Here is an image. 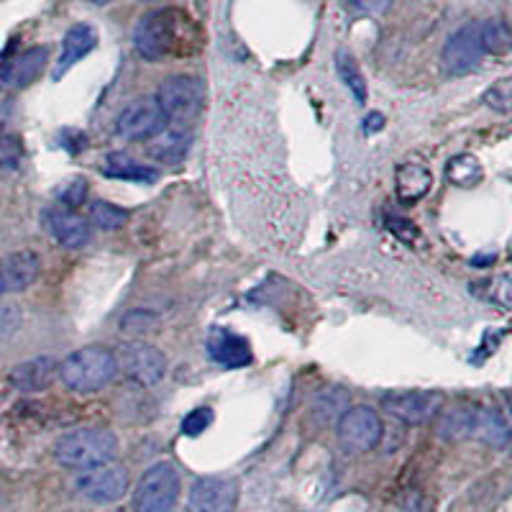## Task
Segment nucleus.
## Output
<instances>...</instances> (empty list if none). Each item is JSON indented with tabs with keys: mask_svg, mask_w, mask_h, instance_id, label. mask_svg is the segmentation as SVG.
Segmentation results:
<instances>
[{
	"mask_svg": "<svg viewBox=\"0 0 512 512\" xmlns=\"http://www.w3.org/2000/svg\"><path fill=\"white\" fill-rule=\"evenodd\" d=\"M479 405H469V402H459L451 410H441L436 415L438 436L446 441H461V438H472L474 423H477Z\"/></svg>",
	"mask_w": 512,
	"mask_h": 512,
	"instance_id": "20",
	"label": "nucleus"
},
{
	"mask_svg": "<svg viewBox=\"0 0 512 512\" xmlns=\"http://www.w3.org/2000/svg\"><path fill=\"white\" fill-rule=\"evenodd\" d=\"M98 47V31L90 24H77L72 26L62 39V54L57 59V67H54V80H62L67 72L75 67L80 59L88 57L93 49Z\"/></svg>",
	"mask_w": 512,
	"mask_h": 512,
	"instance_id": "13",
	"label": "nucleus"
},
{
	"mask_svg": "<svg viewBox=\"0 0 512 512\" xmlns=\"http://www.w3.org/2000/svg\"><path fill=\"white\" fill-rule=\"evenodd\" d=\"M180 497V474L172 464L146 469L134 495L136 512H169Z\"/></svg>",
	"mask_w": 512,
	"mask_h": 512,
	"instance_id": "5",
	"label": "nucleus"
},
{
	"mask_svg": "<svg viewBox=\"0 0 512 512\" xmlns=\"http://www.w3.org/2000/svg\"><path fill=\"white\" fill-rule=\"evenodd\" d=\"M210 423H213V410L210 408H195L192 413L185 415V420H182V433L190 438H198L200 433H205L210 428Z\"/></svg>",
	"mask_w": 512,
	"mask_h": 512,
	"instance_id": "30",
	"label": "nucleus"
},
{
	"mask_svg": "<svg viewBox=\"0 0 512 512\" xmlns=\"http://www.w3.org/2000/svg\"><path fill=\"white\" fill-rule=\"evenodd\" d=\"M18 141L16 139H0V164H8L13 167L18 159Z\"/></svg>",
	"mask_w": 512,
	"mask_h": 512,
	"instance_id": "34",
	"label": "nucleus"
},
{
	"mask_svg": "<svg viewBox=\"0 0 512 512\" xmlns=\"http://www.w3.org/2000/svg\"><path fill=\"white\" fill-rule=\"evenodd\" d=\"M128 210L118 208V205L108 203V200H95L90 205V223L100 231H118V228L126 226Z\"/></svg>",
	"mask_w": 512,
	"mask_h": 512,
	"instance_id": "28",
	"label": "nucleus"
},
{
	"mask_svg": "<svg viewBox=\"0 0 512 512\" xmlns=\"http://www.w3.org/2000/svg\"><path fill=\"white\" fill-rule=\"evenodd\" d=\"M382 128H384L382 113H369V116L364 118V131H367V134H377V131H382Z\"/></svg>",
	"mask_w": 512,
	"mask_h": 512,
	"instance_id": "36",
	"label": "nucleus"
},
{
	"mask_svg": "<svg viewBox=\"0 0 512 512\" xmlns=\"http://www.w3.org/2000/svg\"><path fill=\"white\" fill-rule=\"evenodd\" d=\"M479 441H484L487 446L502 448L507 441H510V428H507L505 418H502L497 410L479 408L477 410V423H474V433Z\"/></svg>",
	"mask_w": 512,
	"mask_h": 512,
	"instance_id": "22",
	"label": "nucleus"
},
{
	"mask_svg": "<svg viewBox=\"0 0 512 512\" xmlns=\"http://www.w3.org/2000/svg\"><path fill=\"white\" fill-rule=\"evenodd\" d=\"M21 323H24V315H21L16 305L0 303V341L11 338L21 328Z\"/></svg>",
	"mask_w": 512,
	"mask_h": 512,
	"instance_id": "31",
	"label": "nucleus"
},
{
	"mask_svg": "<svg viewBox=\"0 0 512 512\" xmlns=\"http://www.w3.org/2000/svg\"><path fill=\"white\" fill-rule=\"evenodd\" d=\"M484 57L482 39H479V24L461 26L456 34L448 36L443 47V64L451 75H466L477 70Z\"/></svg>",
	"mask_w": 512,
	"mask_h": 512,
	"instance_id": "12",
	"label": "nucleus"
},
{
	"mask_svg": "<svg viewBox=\"0 0 512 512\" xmlns=\"http://www.w3.org/2000/svg\"><path fill=\"white\" fill-rule=\"evenodd\" d=\"M116 364L131 382L141 384V387H154L167 374V356L157 346L146 344V341H126V344H121Z\"/></svg>",
	"mask_w": 512,
	"mask_h": 512,
	"instance_id": "6",
	"label": "nucleus"
},
{
	"mask_svg": "<svg viewBox=\"0 0 512 512\" xmlns=\"http://www.w3.org/2000/svg\"><path fill=\"white\" fill-rule=\"evenodd\" d=\"M149 146V154L159 162H180L187 152V136H185V128H164L159 131Z\"/></svg>",
	"mask_w": 512,
	"mask_h": 512,
	"instance_id": "21",
	"label": "nucleus"
},
{
	"mask_svg": "<svg viewBox=\"0 0 512 512\" xmlns=\"http://www.w3.org/2000/svg\"><path fill=\"white\" fill-rule=\"evenodd\" d=\"M349 3L354 11L364 13V16H379L392 6V0H349Z\"/></svg>",
	"mask_w": 512,
	"mask_h": 512,
	"instance_id": "33",
	"label": "nucleus"
},
{
	"mask_svg": "<svg viewBox=\"0 0 512 512\" xmlns=\"http://www.w3.org/2000/svg\"><path fill=\"white\" fill-rule=\"evenodd\" d=\"M62 141H64V144H67V146H70V152H72V154L82 152V146H85V136L75 134V131H64Z\"/></svg>",
	"mask_w": 512,
	"mask_h": 512,
	"instance_id": "35",
	"label": "nucleus"
},
{
	"mask_svg": "<svg viewBox=\"0 0 512 512\" xmlns=\"http://www.w3.org/2000/svg\"><path fill=\"white\" fill-rule=\"evenodd\" d=\"M446 177L454 187L472 190V187H477L484 180L482 162L474 154H459V157H454L446 164Z\"/></svg>",
	"mask_w": 512,
	"mask_h": 512,
	"instance_id": "23",
	"label": "nucleus"
},
{
	"mask_svg": "<svg viewBox=\"0 0 512 512\" xmlns=\"http://www.w3.org/2000/svg\"><path fill=\"white\" fill-rule=\"evenodd\" d=\"M346 410H349V392H346L344 387H331V390L320 392V395L315 397V415L320 418V423L341 418Z\"/></svg>",
	"mask_w": 512,
	"mask_h": 512,
	"instance_id": "27",
	"label": "nucleus"
},
{
	"mask_svg": "<svg viewBox=\"0 0 512 512\" xmlns=\"http://www.w3.org/2000/svg\"><path fill=\"white\" fill-rule=\"evenodd\" d=\"M39 272L41 259L31 249L16 251V254L6 256L3 264H0V277L6 282V290H26L29 285H34Z\"/></svg>",
	"mask_w": 512,
	"mask_h": 512,
	"instance_id": "18",
	"label": "nucleus"
},
{
	"mask_svg": "<svg viewBox=\"0 0 512 512\" xmlns=\"http://www.w3.org/2000/svg\"><path fill=\"white\" fill-rule=\"evenodd\" d=\"M144 3H154V0H144Z\"/></svg>",
	"mask_w": 512,
	"mask_h": 512,
	"instance_id": "39",
	"label": "nucleus"
},
{
	"mask_svg": "<svg viewBox=\"0 0 512 512\" xmlns=\"http://www.w3.org/2000/svg\"><path fill=\"white\" fill-rule=\"evenodd\" d=\"M384 436L382 418L367 405H354L338 418V441L346 451L367 454L379 446Z\"/></svg>",
	"mask_w": 512,
	"mask_h": 512,
	"instance_id": "7",
	"label": "nucleus"
},
{
	"mask_svg": "<svg viewBox=\"0 0 512 512\" xmlns=\"http://www.w3.org/2000/svg\"><path fill=\"white\" fill-rule=\"evenodd\" d=\"M208 354L210 359L228 369H239L251 364V344L239 333L216 328L208 336Z\"/></svg>",
	"mask_w": 512,
	"mask_h": 512,
	"instance_id": "14",
	"label": "nucleus"
},
{
	"mask_svg": "<svg viewBox=\"0 0 512 512\" xmlns=\"http://www.w3.org/2000/svg\"><path fill=\"white\" fill-rule=\"evenodd\" d=\"M479 39H482L484 54H507L510 52V29L502 18H489L479 24Z\"/></svg>",
	"mask_w": 512,
	"mask_h": 512,
	"instance_id": "26",
	"label": "nucleus"
},
{
	"mask_svg": "<svg viewBox=\"0 0 512 512\" xmlns=\"http://www.w3.org/2000/svg\"><path fill=\"white\" fill-rule=\"evenodd\" d=\"M195 44H198L195 26L187 18V13L177 11V8L146 13L134 29L136 52L149 62L190 54Z\"/></svg>",
	"mask_w": 512,
	"mask_h": 512,
	"instance_id": "1",
	"label": "nucleus"
},
{
	"mask_svg": "<svg viewBox=\"0 0 512 512\" xmlns=\"http://www.w3.org/2000/svg\"><path fill=\"white\" fill-rule=\"evenodd\" d=\"M157 105L162 108L164 118L172 123H190L203 113L205 108V85L203 80L192 75H175L159 85Z\"/></svg>",
	"mask_w": 512,
	"mask_h": 512,
	"instance_id": "4",
	"label": "nucleus"
},
{
	"mask_svg": "<svg viewBox=\"0 0 512 512\" xmlns=\"http://www.w3.org/2000/svg\"><path fill=\"white\" fill-rule=\"evenodd\" d=\"M118 364L116 354L103 346H82V349L72 351L67 359L59 364L57 377L62 379L72 392H98L111 384L116 377Z\"/></svg>",
	"mask_w": 512,
	"mask_h": 512,
	"instance_id": "2",
	"label": "nucleus"
},
{
	"mask_svg": "<svg viewBox=\"0 0 512 512\" xmlns=\"http://www.w3.org/2000/svg\"><path fill=\"white\" fill-rule=\"evenodd\" d=\"M164 128H167V118L154 98L134 100L123 108L116 121L118 136L128 141H149Z\"/></svg>",
	"mask_w": 512,
	"mask_h": 512,
	"instance_id": "8",
	"label": "nucleus"
},
{
	"mask_svg": "<svg viewBox=\"0 0 512 512\" xmlns=\"http://www.w3.org/2000/svg\"><path fill=\"white\" fill-rule=\"evenodd\" d=\"M57 369V359H52V356H36V359L13 367L11 384L21 392H41L52 387V382L57 379Z\"/></svg>",
	"mask_w": 512,
	"mask_h": 512,
	"instance_id": "15",
	"label": "nucleus"
},
{
	"mask_svg": "<svg viewBox=\"0 0 512 512\" xmlns=\"http://www.w3.org/2000/svg\"><path fill=\"white\" fill-rule=\"evenodd\" d=\"M47 59H49L47 47H31L26 49L24 54H18L13 62H8L6 70L0 72V77H3L11 88H26V85H31V82L41 75Z\"/></svg>",
	"mask_w": 512,
	"mask_h": 512,
	"instance_id": "19",
	"label": "nucleus"
},
{
	"mask_svg": "<svg viewBox=\"0 0 512 512\" xmlns=\"http://www.w3.org/2000/svg\"><path fill=\"white\" fill-rule=\"evenodd\" d=\"M382 408L400 423L425 425L443 410V397L438 392H392L382 400Z\"/></svg>",
	"mask_w": 512,
	"mask_h": 512,
	"instance_id": "9",
	"label": "nucleus"
},
{
	"mask_svg": "<svg viewBox=\"0 0 512 512\" xmlns=\"http://www.w3.org/2000/svg\"><path fill=\"white\" fill-rule=\"evenodd\" d=\"M6 292V282H3V277H0V295Z\"/></svg>",
	"mask_w": 512,
	"mask_h": 512,
	"instance_id": "38",
	"label": "nucleus"
},
{
	"mask_svg": "<svg viewBox=\"0 0 512 512\" xmlns=\"http://www.w3.org/2000/svg\"><path fill=\"white\" fill-rule=\"evenodd\" d=\"M47 228L67 249H82L90 241V223L72 210H49Z\"/></svg>",
	"mask_w": 512,
	"mask_h": 512,
	"instance_id": "16",
	"label": "nucleus"
},
{
	"mask_svg": "<svg viewBox=\"0 0 512 512\" xmlns=\"http://www.w3.org/2000/svg\"><path fill=\"white\" fill-rule=\"evenodd\" d=\"M90 3H95V6H105V3H111V0H90Z\"/></svg>",
	"mask_w": 512,
	"mask_h": 512,
	"instance_id": "37",
	"label": "nucleus"
},
{
	"mask_svg": "<svg viewBox=\"0 0 512 512\" xmlns=\"http://www.w3.org/2000/svg\"><path fill=\"white\" fill-rule=\"evenodd\" d=\"M433 187V175L431 169L420 162H408L400 164L395 172V192L400 203L413 205L418 200H423Z\"/></svg>",
	"mask_w": 512,
	"mask_h": 512,
	"instance_id": "17",
	"label": "nucleus"
},
{
	"mask_svg": "<svg viewBox=\"0 0 512 512\" xmlns=\"http://www.w3.org/2000/svg\"><path fill=\"white\" fill-rule=\"evenodd\" d=\"M510 85H512L510 77H502V80H497L495 85H492V88L484 93V105L497 113H510V103H512Z\"/></svg>",
	"mask_w": 512,
	"mask_h": 512,
	"instance_id": "29",
	"label": "nucleus"
},
{
	"mask_svg": "<svg viewBox=\"0 0 512 512\" xmlns=\"http://www.w3.org/2000/svg\"><path fill=\"white\" fill-rule=\"evenodd\" d=\"M57 195L64 205H80L82 200H85V195H88V182L80 180V177L67 180L62 187H59Z\"/></svg>",
	"mask_w": 512,
	"mask_h": 512,
	"instance_id": "32",
	"label": "nucleus"
},
{
	"mask_svg": "<svg viewBox=\"0 0 512 512\" xmlns=\"http://www.w3.org/2000/svg\"><path fill=\"white\" fill-rule=\"evenodd\" d=\"M75 487L82 497L93 502H116L126 495L128 472L116 464L93 466L77 477Z\"/></svg>",
	"mask_w": 512,
	"mask_h": 512,
	"instance_id": "11",
	"label": "nucleus"
},
{
	"mask_svg": "<svg viewBox=\"0 0 512 512\" xmlns=\"http://www.w3.org/2000/svg\"><path fill=\"white\" fill-rule=\"evenodd\" d=\"M239 505V484L226 477H205L192 484L187 512H233Z\"/></svg>",
	"mask_w": 512,
	"mask_h": 512,
	"instance_id": "10",
	"label": "nucleus"
},
{
	"mask_svg": "<svg viewBox=\"0 0 512 512\" xmlns=\"http://www.w3.org/2000/svg\"><path fill=\"white\" fill-rule=\"evenodd\" d=\"M118 441L111 431L103 428H80L62 436L54 446V456L59 464L70 469H93V466L111 464L116 459Z\"/></svg>",
	"mask_w": 512,
	"mask_h": 512,
	"instance_id": "3",
	"label": "nucleus"
},
{
	"mask_svg": "<svg viewBox=\"0 0 512 512\" xmlns=\"http://www.w3.org/2000/svg\"><path fill=\"white\" fill-rule=\"evenodd\" d=\"M105 172L111 177H118V180H134V182H154L157 180V172L144 164L136 162L134 157H128V154H111V157L105 159Z\"/></svg>",
	"mask_w": 512,
	"mask_h": 512,
	"instance_id": "24",
	"label": "nucleus"
},
{
	"mask_svg": "<svg viewBox=\"0 0 512 512\" xmlns=\"http://www.w3.org/2000/svg\"><path fill=\"white\" fill-rule=\"evenodd\" d=\"M336 67H338V75L344 80L346 88L351 90V95L356 98V103H367V80L361 75L359 64H356L354 54H349L346 49L336 54Z\"/></svg>",
	"mask_w": 512,
	"mask_h": 512,
	"instance_id": "25",
	"label": "nucleus"
}]
</instances>
